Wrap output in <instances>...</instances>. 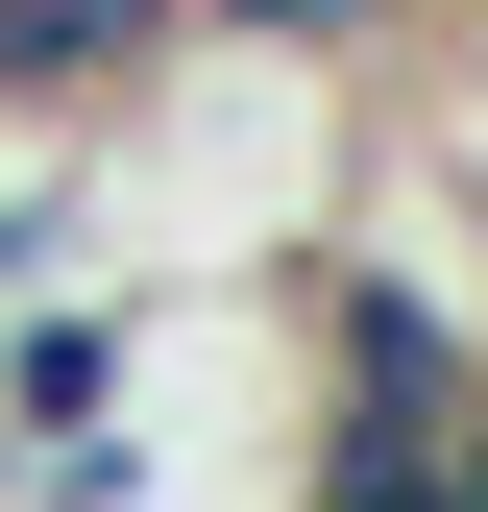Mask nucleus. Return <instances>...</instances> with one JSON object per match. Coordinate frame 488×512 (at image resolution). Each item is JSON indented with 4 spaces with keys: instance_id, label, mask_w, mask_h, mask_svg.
I'll return each instance as SVG.
<instances>
[{
    "instance_id": "1",
    "label": "nucleus",
    "mask_w": 488,
    "mask_h": 512,
    "mask_svg": "<svg viewBox=\"0 0 488 512\" xmlns=\"http://www.w3.org/2000/svg\"><path fill=\"white\" fill-rule=\"evenodd\" d=\"M171 49H196L171 0H0V122H49V147H98V122L147 98Z\"/></svg>"
},
{
    "instance_id": "5",
    "label": "nucleus",
    "mask_w": 488,
    "mask_h": 512,
    "mask_svg": "<svg viewBox=\"0 0 488 512\" xmlns=\"http://www.w3.org/2000/svg\"><path fill=\"white\" fill-rule=\"evenodd\" d=\"M464 74H488V49H464Z\"/></svg>"
},
{
    "instance_id": "3",
    "label": "nucleus",
    "mask_w": 488,
    "mask_h": 512,
    "mask_svg": "<svg viewBox=\"0 0 488 512\" xmlns=\"http://www.w3.org/2000/svg\"><path fill=\"white\" fill-rule=\"evenodd\" d=\"M196 49H269V74H391L415 49V0H171Z\"/></svg>"
},
{
    "instance_id": "2",
    "label": "nucleus",
    "mask_w": 488,
    "mask_h": 512,
    "mask_svg": "<svg viewBox=\"0 0 488 512\" xmlns=\"http://www.w3.org/2000/svg\"><path fill=\"white\" fill-rule=\"evenodd\" d=\"M293 512H440V415L318 391V415H293Z\"/></svg>"
},
{
    "instance_id": "4",
    "label": "nucleus",
    "mask_w": 488,
    "mask_h": 512,
    "mask_svg": "<svg viewBox=\"0 0 488 512\" xmlns=\"http://www.w3.org/2000/svg\"><path fill=\"white\" fill-rule=\"evenodd\" d=\"M440 512H488V391H464V415H440Z\"/></svg>"
}]
</instances>
